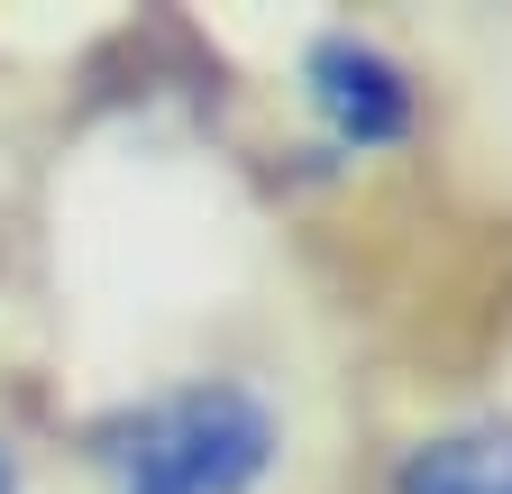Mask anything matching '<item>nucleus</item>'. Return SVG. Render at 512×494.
Returning a JSON list of instances; mask_svg holds the SVG:
<instances>
[{"instance_id":"f257e3e1","label":"nucleus","mask_w":512,"mask_h":494,"mask_svg":"<svg viewBox=\"0 0 512 494\" xmlns=\"http://www.w3.org/2000/svg\"><path fill=\"white\" fill-rule=\"evenodd\" d=\"M83 494H275L293 476V394L275 366H183L74 430Z\"/></svg>"},{"instance_id":"f03ea898","label":"nucleus","mask_w":512,"mask_h":494,"mask_svg":"<svg viewBox=\"0 0 512 494\" xmlns=\"http://www.w3.org/2000/svg\"><path fill=\"white\" fill-rule=\"evenodd\" d=\"M293 101L330 156H394L421 138V74L375 28H311L293 55Z\"/></svg>"},{"instance_id":"7ed1b4c3","label":"nucleus","mask_w":512,"mask_h":494,"mask_svg":"<svg viewBox=\"0 0 512 494\" xmlns=\"http://www.w3.org/2000/svg\"><path fill=\"white\" fill-rule=\"evenodd\" d=\"M384 494H512V421L458 412L430 421L384 458Z\"/></svg>"},{"instance_id":"20e7f679","label":"nucleus","mask_w":512,"mask_h":494,"mask_svg":"<svg viewBox=\"0 0 512 494\" xmlns=\"http://www.w3.org/2000/svg\"><path fill=\"white\" fill-rule=\"evenodd\" d=\"M0 494H83L74 458H55V440L0 394Z\"/></svg>"}]
</instances>
